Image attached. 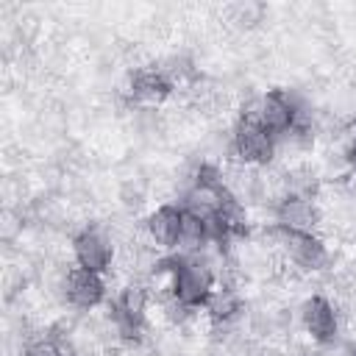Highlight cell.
<instances>
[{
    "label": "cell",
    "mask_w": 356,
    "mask_h": 356,
    "mask_svg": "<svg viewBox=\"0 0 356 356\" xmlns=\"http://www.w3.org/2000/svg\"><path fill=\"white\" fill-rule=\"evenodd\" d=\"M170 273H172L170 289L181 309L209 306V300L217 289H214V270L206 261H200L195 256H178V259H172Z\"/></svg>",
    "instance_id": "1"
},
{
    "label": "cell",
    "mask_w": 356,
    "mask_h": 356,
    "mask_svg": "<svg viewBox=\"0 0 356 356\" xmlns=\"http://www.w3.org/2000/svg\"><path fill=\"white\" fill-rule=\"evenodd\" d=\"M231 147L242 164L261 167V164H270L275 156V136H270L253 114H242L236 128H234Z\"/></svg>",
    "instance_id": "2"
},
{
    "label": "cell",
    "mask_w": 356,
    "mask_h": 356,
    "mask_svg": "<svg viewBox=\"0 0 356 356\" xmlns=\"http://www.w3.org/2000/svg\"><path fill=\"white\" fill-rule=\"evenodd\" d=\"M273 234L278 236V245L292 264H298L303 270H320L328 261L325 245L320 242V236L314 231H292V228L275 225Z\"/></svg>",
    "instance_id": "3"
},
{
    "label": "cell",
    "mask_w": 356,
    "mask_h": 356,
    "mask_svg": "<svg viewBox=\"0 0 356 356\" xmlns=\"http://www.w3.org/2000/svg\"><path fill=\"white\" fill-rule=\"evenodd\" d=\"M253 117L259 120V125L270 136L278 139V136L289 134L298 125V106L284 89H270L259 97V106H256Z\"/></svg>",
    "instance_id": "4"
},
{
    "label": "cell",
    "mask_w": 356,
    "mask_h": 356,
    "mask_svg": "<svg viewBox=\"0 0 356 356\" xmlns=\"http://www.w3.org/2000/svg\"><path fill=\"white\" fill-rule=\"evenodd\" d=\"M72 256L75 264L92 273H106L114 259V245L100 228H83L72 236Z\"/></svg>",
    "instance_id": "5"
},
{
    "label": "cell",
    "mask_w": 356,
    "mask_h": 356,
    "mask_svg": "<svg viewBox=\"0 0 356 356\" xmlns=\"http://www.w3.org/2000/svg\"><path fill=\"white\" fill-rule=\"evenodd\" d=\"M184 220H186V211L184 206H175V203H164L159 209H153L145 220V228H147V236L164 248V250H175L181 245V234H184Z\"/></svg>",
    "instance_id": "6"
},
{
    "label": "cell",
    "mask_w": 356,
    "mask_h": 356,
    "mask_svg": "<svg viewBox=\"0 0 356 356\" xmlns=\"http://www.w3.org/2000/svg\"><path fill=\"white\" fill-rule=\"evenodd\" d=\"M64 298L75 309H95L106 298V281L100 273L83 270L75 264L64 278Z\"/></svg>",
    "instance_id": "7"
},
{
    "label": "cell",
    "mask_w": 356,
    "mask_h": 356,
    "mask_svg": "<svg viewBox=\"0 0 356 356\" xmlns=\"http://www.w3.org/2000/svg\"><path fill=\"white\" fill-rule=\"evenodd\" d=\"M300 320H303V328L306 334L320 342V345H328L334 342L337 331H339V320H337V312H334V303L323 295H312L306 298V303L300 306Z\"/></svg>",
    "instance_id": "8"
},
{
    "label": "cell",
    "mask_w": 356,
    "mask_h": 356,
    "mask_svg": "<svg viewBox=\"0 0 356 356\" xmlns=\"http://www.w3.org/2000/svg\"><path fill=\"white\" fill-rule=\"evenodd\" d=\"M145 309H147V295L142 286H125L120 292V298L111 303V314H114V323L117 328L125 334V337H136L142 331V323H145Z\"/></svg>",
    "instance_id": "9"
},
{
    "label": "cell",
    "mask_w": 356,
    "mask_h": 356,
    "mask_svg": "<svg viewBox=\"0 0 356 356\" xmlns=\"http://www.w3.org/2000/svg\"><path fill=\"white\" fill-rule=\"evenodd\" d=\"M317 222V209L312 206L309 197L300 195H286L275 206V225L292 228V231H314Z\"/></svg>",
    "instance_id": "10"
},
{
    "label": "cell",
    "mask_w": 356,
    "mask_h": 356,
    "mask_svg": "<svg viewBox=\"0 0 356 356\" xmlns=\"http://www.w3.org/2000/svg\"><path fill=\"white\" fill-rule=\"evenodd\" d=\"M172 92V81L156 70V67H142L131 75V95L136 100H145V103H161L167 95Z\"/></svg>",
    "instance_id": "11"
},
{
    "label": "cell",
    "mask_w": 356,
    "mask_h": 356,
    "mask_svg": "<svg viewBox=\"0 0 356 356\" xmlns=\"http://www.w3.org/2000/svg\"><path fill=\"white\" fill-rule=\"evenodd\" d=\"M22 356H64V353L53 339H33L25 345Z\"/></svg>",
    "instance_id": "12"
},
{
    "label": "cell",
    "mask_w": 356,
    "mask_h": 356,
    "mask_svg": "<svg viewBox=\"0 0 356 356\" xmlns=\"http://www.w3.org/2000/svg\"><path fill=\"white\" fill-rule=\"evenodd\" d=\"M348 164H350V170H353V175H356V139H353V145H350V150H348Z\"/></svg>",
    "instance_id": "13"
},
{
    "label": "cell",
    "mask_w": 356,
    "mask_h": 356,
    "mask_svg": "<svg viewBox=\"0 0 356 356\" xmlns=\"http://www.w3.org/2000/svg\"><path fill=\"white\" fill-rule=\"evenodd\" d=\"M348 356H356V348H353V350H350V353H348Z\"/></svg>",
    "instance_id": "14"
}]
</instances>
